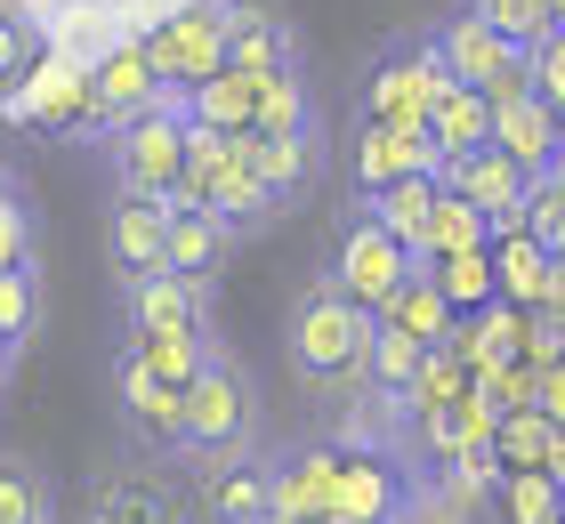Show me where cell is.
<instances>
[{"mask_svg":"<svg viewBox=\"0 0 565 524\" xmlns=\"http://www.w3.org/2000/svg\"><path fill=\"white\" fill-rule=\"evenodd\" d=\"M460 9H469L477 24H493L501 41H518V49H533L550 33V17H542V0H460Z\"/></svg>","mask_w":565,"mask_h":524,"instance_id":"38","label":"cell"},{"mask_svg":"<svg viewBox=\"0 0 565 524\" xmlns=\"http://www.w3.org/2000/svg\"><path fill=\"white\" fill-rule=\"evenodd\" d=\"M106 178H114V194H130V202H170L178 194V178H186V114H178V97L114 129L106 138Z\"/></svg>","mask_w":565,"mask_h":524,"instance_id":"4","label":"cell"},{"mask_svg":"<svg viewBox=\"0 0 565 524\" xmlns=\"http://www.w3.org/2000/svg\"><path fill=\"white\" fill-rule=\"evenodd\" d=\"M9 267H41V210L24 194V178L0 194V275Z\"/></svg>","mask_w":565,"mask_h":524,"instance_id":"35","label":"cell"},{"mask_svg":"<svg viewBox=\"0 0 565 524\" xmlns=\"http://www.w3.org/2000/svg\"><path fill=\"white\" fill-rule=\"evenodd\" d=\"M82 89H89V105H82V129H97V138H114L121 121H138V114H153V105H170L138 41L106 49V57H97V65L82 73Z\"/></svg>","mask_w":565,"mask_h":524,"instance_id":"7","label":"cell"},{"mask_svg":"<svg viewBox=\"0 0 565 524\" xmlns=\"http://www.w3.org/2000/svg\"><path fill=\"white\" fill-rule=\"evenodd\" d=\"M331 484H340V443H291L267 452V516L275 524H331Z\"/></svg>","mask_w":565,"mask_h":524,"instance_id":"8","label":"cell"},{"mask_svg":"<svg viewBox=\"0 0 565 524\" xmlns=\"http://www.w3.org/2000/svg\"><path fill=\"white\" fill-rule=\"evenodd\" d=\"M17 186V170H9V153H0V194H9Z\"/></svg>","mask_w":565,"mask_h":524,"instance_id":"44","label":"cell"},{"mask_svg":"<svg viewBox=\"0 0 565 524\" xmlns=\"http://www.w3.org/2000/svg\"><path fill=\"white\" fill-rule=\"evenodd\" d=\"M484 243H493L484 210H469L460 194L436 186V210H428V226H420V243H413V267H436V258H452V250H484Z\"/></svg>","mask_w":565,"mask_h":524,"instance_id":"27","label":"cell"},{"mask_svg":"<svg viewBox=\"0 0 565 524\" xmlns=\"http://www.w3.org/2000/svg\"><path fill=\"white\" fill-rule=\"evenodd\" d=\"M250 129H259V138H307V129H323L316 89H307V65H299V73H259V105H250Z\"/></svg>","mask_w":565,"mask_h":524,"instance_id":"23","label":"cell"},{"mask_svg":"<svg viewBox=\"0 0 565 524\" xmlns=\"http://www.w3.org/2000/svg\"><path fill=\"white\" fill-rule=\"evenodd\" d=\"M121 339H218L211 323V291L178 275H146L121 291Z\"/></svg>","mask_w":565,"mask_h":524,"instance_id":"9","label":"cell"},{"mask_svg":"<svg viewBox=\"0 0 565 524\" xmlns=\"http://www.w3.org/2000/svg\"><path fill=\"white\" fill-rule=\"evenodd\" d=\"M420 339H404L388 323H372V355H364V396H380L396 419H404V396H413V379H420Z\"/></svg>","mask_w":565,"mask_h":524,"instance_id":"25","label":"cell"},{"mask_svg":"<svg viewBox=\"0 0 565 524\" xmlns=\"http://www.w3.org/2000/svg\"><path fill=\"white\" fill-rule=\"evenodd\" d=\"M525 234L550 258L565 250V146L550 153V170H533V186H525Z\"/></svg>","mask_w":565,"mask_h":524,"instance_id":"31","label":"cell"},{"mask_svg":"<svg viewBox=\"0 0 565 524\" xmlns=\"http://www.w3.org/2000/svg\"><path fill=\"white\" fill-rule=\"evenodd\" d=\"M428 146H436V162H460V153H484L493 146V105H484V89H445L436 97V114H428Z\"/></svg>","mask_w":565,"mask_h":524,"instance_id":"21","label":"cell"},{"mask_svg":"<svg viewBox=\"0 0 565 524\" xmlns=\"http://www.w3.org/2000/svg\"><path fill=\"white\" fill-rule=\"evenodd\" d=\"M226 65L235 73H299L307 41L282 0H226Z\"/></svg>","mask_w":565,"mask_h":524,"instance_id":"10","label":"cell"},{"mask_svg":"<svg viewBox=\"0 0 565 524\" xmlns=\"http://www.w3.org/2000/svg\"><path fill=\"white\" fill-rule=\"evenodd\" d=\"M250 105H259V73L218 65L211 82H194L186 97H178V114H186L194 129H218V138H235V129H250Z\"/></svg>","mask_w":565,"mask_h":524,"instance_id":"20","label":"cell"},{"mask_svg":"<svg viewBox=\"0 0 565 524\" xmlns=\"http://www.w3.org/2000/svg\"><path fill=\"white\" fill-rule=\"evenodd\" d=\"M533 477H550L557 492H565V428H550V443H542V468Z\"/></svg>","mask_w":565,"mask_h":524,"instance_id":"42","label":"cell"},{"mask_svg":"<svg viewBox=\"0 0 565 524\" xmlns=\"http://www.w3.org/2000/svg\"><path fill=\"white\" fill-rule=\"evenodd\" d=\"M428 282L445 291L452 314H477L484 299H501V291H493V243H484V250H452V258H436Z\"/></svg>","mask_w":565,"mask_h":524,"instance_id":"29","label":"cell"},{"mask_svg":"<svg viewBox=\"0 0 565 524\" xmlns=\"http://www.w3.org/2000/svg\"><path fill=\"white\" fill-rule=\"evenodd\" d=\"M41 314H49V291H41V267H9L0 275V339L24 355V339L41 331Z\"/></svg>","mask_w":565,"mask_h":524,"instance_id":"32","label":"cell"},{"mask_svg":"<svg viewBox=\"0 0 565 524\" xmlns=\"http://www.w3.org/2000/svg\"><path fill=\"white\" fill-rule=\"evenodd\" d=\"M162 250H170V210L114 194V210H106V267H114L121 291L146 282V275H162Z\"/></svg>","mask_w":565,"mask_h":524,"instance_id":"15","label":"cell"},{"mask_svg":"<svg viewBox=\"0 0 565 524\" xmlns=\"http://www.w3.org/2000/svg\"><path fill=\"white\" fill-rule=\"evenodd\" d=\"M226 258H235V234H226L211 210H170V250H162V275H178V282H211L226 275Z\"/></svg>","mask_w":565,"mask_h":524,"instance_id":"17","label":"cell"},{"mask_svg":"<svg viewBox=\"0 0 565 524\" xmlns=\"http://www.w3.org/2000/svg\"><path fill=\"white\" fill-rule=\"evenodd\" d=\"M557 146H565V105H557Z\"/></svg>","mask_w":565,"mask_h":524,"instance_id":"45","label":"cell"},{"mask_svg":"<svg viewBox=\"0 0 565 524\" xmlns=\"http://www.w3.org/2000/svg\"><path fill=\"white\" fill-rule=\"evenodd\" d=\"M557 524H565V492H557Z\"/></svg>","mask_w":565,"mask_h":524,"instance_id":"46","label":"cell"},{"mask_svg":"<svg viewBox=\"0 0 565 524\" xmlns=\"http://www.w3.org/2000/svg\"><path fill=\"white\" fill-rule=\"evenodd\" d=\"M550 267H557V258L533 243V234H493V291L509 307H525V314L542 307L550 299Z\"/></svg>","mask_w":565,"mask_h":524,"instance_id":"24","label":"cell"},{"mask_svg":"<svg viewBox=\"0 0 565 524\" xmlns=\"http://www.w3.org/2000/svg\"><path fill=\"white\" fill-rule=\"evenodd\" d=\"M138 49L153 65V82H162V97H186L194 82H211L226 65V0H194V9L162 17Z\"/></svg>","mask_w":565,"mask_h":524,"instance_id":"6","label":"cell"},{"mask_svg":"<svg viewBox=\"0 0 565 524\" xmlns=\"http://www.w3.org/2000/svg\"><path fill=\"white\" fill-rule=\"evenodd\" d=\"M396 178H436L428 129H380V121H355V146H348V194L372 202V194H388Z\"/></svg>","mask_w":565,"mask_h":524,"instance_id":"12","label":"cell"},{"mask_svg":"<svg viewBox=\"0 0 565 524\" xmlns=\"http://www.w3.org/2000/svg\"><path fill=\"white\" fill-rule=\"evenodd\" d=\"M525 65H533V97L557 114V105H565V24H550V33L525 49Z\"/></svg>","mask_w":565,"mask_h":524,"instance_id":"39","label":"cell"},{"mask_svg":"<svg viewBox=\"0 0 565 524\" xmlns=\"http://www.w3.org/2000/svg\"><path fill=\"white\" fill-rule=\"evenodd\" d=\"M364 355H372V314L340 299L331 282H299L291 307H282V363L307 396L323 404H355L364 396Z\"/></svg>","mask_w":565,"mask_h":524,"instance_id":"1","label":"cell"},{"mask_svg":"<svg viewBox=\"0 0 565 524\" xmlns=\"http://www.w3.org/2000/svg\"><path fill=\"white\" fill-rule=\"evenodd\" d=\"M267 443V404H259V379L243 372L235 355H211L202 379L186 387V428H178V460L186 468H226V460H250Z\"/></svg>","mask_w":565,"mask_h":524,"instance_id":"2","label":"cell"},{"mask_svg":"<svg viewBox=\"0 0 565 524\" xmlns=\"http://www.w3.org/2000/svg\"><path fill=\"white\" fill-rule=\"evenodd\" d=\"M445 65H436L428 33H396L372 49L364 82H355V121H380V129H428L436 97H445Z\"/></svg>","mask_w":565,"mask_h":524,"instance_id":"3","label":"cell"},{"mask_svg":"<svg viewBox=\"0 0 565 524\" xmlns=\"http://www.w3.org/2000/svg\"><path fill=\"white\" fill-rule=\"evenodd\" d=\"M542 443H550L542 411H501L493 419V468L501 477H533V468H542Z\"/></svg>","mask_w":565,"mask_h":524,"instance_id":"34","label":"cell"},{"mask_svg":"<svg viewBox=\"0 0 565 524\" xmlns=\"http://www.w3.org/2000/svg\"><path fill=\"white\" fill-rule=\"evenodd\" d=\"M533 411H542L550 428H565V355L542 363V379H533Z\"/></svg>","mask_w":565,"mask_h":524,"instance_id":"41","label":"cell"},{"mask_svg":"<svg viewBox=\"0 0 565 524\" xmlns=\"http://www.w3.org/2000/svg\"><path fill=\"white\" fill-rule=\"evenodd\" d=\"M460 396H469V372H460L445 347H428V355H420L413 396H404V419H420V411H436V404H460Z\"/></svg>","mask_w":565,"mask_h":524,"instance_id":"37","label":"cell"},{"mask_svg":"<svg viewBox=\"0 0 565 524\" xmlns=\"http://www.w3.org/2000/svg\"><path fill=\"white\" fill-rule=\"evenodd\" d=\"M436 186L445 194H460L469 210H484V226L493 234H525V186L533 178L509 162V153H460V162H436Z\"/></svg>","mask_w":565,"mask_h":524,"instance_id":"11","label":"cell"},{"mask_svg":"<svg viewBox=\"0 0 565 524\" xmlns=\"http://www.w3.org/2000/svg\"><path fill=\"white\" fill-rule=\"evenodd\" d=\"M24 73H33V24L17 9H0V89H17Z\"/></svg>","mask_w":565,"mask_h":524,"instance_id":"40","label":"cell"},{"mask_svg":"<svg viewBox=\"0 0 565 524\" xmlns=\"http://www.w3.org/2000/svg\"><path fill=\"white\" fill-rule=\"evenodd\" d=\"M404 468L396 452H340V484H331V524H388L404 509Z\"/></svg>","mask_w":565,"mask_h":524,"instance_id":"16","label":"cell"},{"mask_svg":"<svg viewBox=\"0 0 565 524\" xmlns=\"http://www.w3.org/2000/svg\"><path fill=\"white\" fill-rule=\"evenodd\" d=\"M484 501H493L501 524H557V484L550 477H501Z\"/></svg>","mask_w":565,"mask_h":524,"instance_id":"36","label":"cell"},{"mask_svg":"<svg viewBox=\"0 0 565 524\" xmlns=\"http://www.w3.org/2000/svg\"><path fill=\"white\" fill-rule=\"evenodd\" d=\"M557 331H565V323H557Z\"/></svg>","mask_w":565,"mask_h":524,"instance_id":"49","label":"cell"},{"mask_svg":"<svg viewBox=\"0 0 565 524\" xmlns=\"http://www.w3.org/2000/svg\"><path fill=\"white\" fill-rule=\"evenodd\" d=\"M89 524H178V501L162 477H138V468H114V477L89 484Z\"/></svg>","mask_w":565,"mask_h":524,"instance_id":"18","label":"cell"},{"mask_svg":"<svg viewBox=\"0 0 565 524\" xmlns=\"http://www.w3.org/2000/svg\"><path fill=\"white\" fill-rule=\"evenodd\" d=\"M9 379H17V347L0 339V387H9Z\"/></svg>","mask_w":565,"mask_h":524,"instance_id":"43","label":"cell"},{"mask_svg":"<svg viewBox=\"0 0 565 524\" xmlns=\"http://www.w3.org/2000/svg\"><path fill=\"white\" fill-rule=\"evenodd\" d=\"M364 210L396 234L404 250H413V243H420V226H428V210H436V178H396V186H388V194H372Z\"/></svg>","mask_w":565,"mask_h":524,"instance_id":"33","label":"cell"},{"mask_svg":"<svg viewBox=\"0 0 565 524\" xmlns=\"http://www.w3.org/2000/svg\"><path fill=\"white\" fill-rule=\"evenodd\" d=\"M493 153H509L525 178L533 170H550V153H557V114L542 97H518V105H493Z\"/></svg>","mask_w":565,"mask_h":524,"instance_id":"22","label":"cell"},{"mask_svg":"<svg viewBox=\"0 0 565 524\" xmlns=\"http://www.w3.org/2000/svg\"><path fill=\"white\" fill-rule=\"evenodd\" d=\"M114 404H121V428H130L146 452L178 460V428H186V396L178 387H162L153 372H138L130 347H114Z\"/></svg>","mask_w":565,"mask_h":524,"instance_id":"13","label":"cell"},{"mask_svg":"<svg viewBox=\"0 0 565 524\" xmlns=\"http://www.w3.org/2000/svg\"><path fill=\"white\" fill-rule=\"evenodd\" d=\"M372 323H388V331H404V339H420V347H436V339H445L460 314H452V307H445V291L428 282V267H413V275L396 282V299L380 307Z\"/></svg>","mask_w":565,"mask_h":524,"instance_id":"26","label":"cell"},{"mask_svg":"<svg viewBox=\"0 0 565 524\" xmlns=\"http://www.w3.org/2000/svg\"><path fill=\"white\" fill-rule=\"evenodd\" d=\"M0 524H57V492L17 452H0Z\"/></svg>","mask_w":565,"mask_h":524,"instance_id":"30","label":"cell"},{"mask_svg":"<svg viewBox=\"0 0 565 524\" xmlns=\"http://www.w3.org/2000/svg\"><path fill=\"white\" fill-rule=\"evenodd\" d=\"M235 153L259 170V186H267L282 210H299L307 194H316V186H323V162H331L323 129H307V138H259V129H235Z\"/></svg>","mask_w":565,"mask_h":524,"instance_id":"14","label":"cell"},{"mask_svg":"<svg viewBox=\"0 0 565 524\" xmlns=\"http://www.w3.org/2000/svg\"><path fill=\"white\" fill-rule=\"evenodd\" d=\"M267 516V452L202 468V524H259Z\"/></svg>","mask_w":565,"mask_h":524,"instance_id":"19","label":"cell"},{"mask_svg":"<svg viewBox=\"0 0 565 524\" xmlns=\"http://www.w3.org/2000/svg\"><path fill=\"white\" fill-rule=\"evenodd\" d=\"M259 524H275V516H259Z\"/></svg>","mask_w":565,"mask_h":524,"instance_id":"48","label":"cell"},{"mask_svg":"<svg viewBox=\"0 0 565 524\" xmlns=\"http://www.w3.org/2000/svg\"><path fill=\"white\" fill-rule=\"evenodd\" d=\"M404 275H413V250H404L364 202H348V210H340V234H331V267H323V282H331L340 299H355L364 314H380V307L396 299Z\"/></svg>","mask_w":565,"mask_h":524,"instance_id":"5","label":"cell"},{"mask_svg":"<svg viewBox=\"0 0 565 524\" xmlns=\"http://www.w3.org/2000/svg\"><path fill=\"white\" fill-rule=\"evenodd\" d=\"M557 24H565V9H557Z\"/></svg>","mask_w":565,"mask_h":524,"instance_id":"47","label":"cell"},{"mask_svg":"<svg viewBox=\"0 0 565 524\" xmlns=\"http://www.w3.org/2000/svg\"><path fill=\"white\" fill-rule=\"evenodd\" d=\"M121 347L138 355V372H153L162 387H178V396H186V387L202 379V363L218 355V339H121Z\"/></svg>","mask_w":565,"mask_h":524,"instance_id":"28","label":"cell"}]
</instances>
